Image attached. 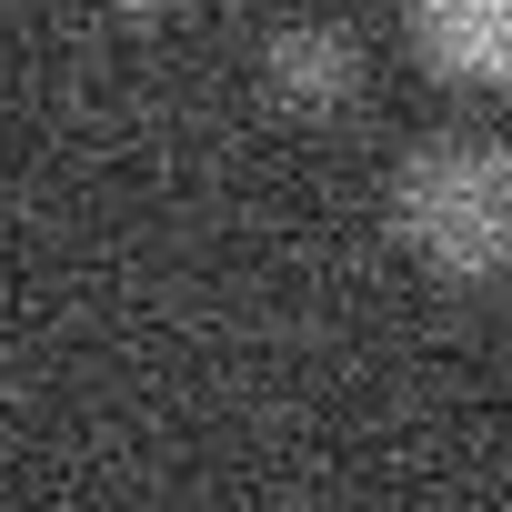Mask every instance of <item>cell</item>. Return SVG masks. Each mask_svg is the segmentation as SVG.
I'll return each instance as SVG.
<instances>
[{
    "mask_svg": "<svg viewBox=\"0 0 512 512\" xmlns=\"http://www.w3.org/2000/svg\"><path fill=\"white\" fill-rule=\"evenodd\" d=\"M412 51L462 91H512V0H412Z\"/></svg>",
    "mask_w": 512,
    "mask_h": 512,
    "instance_id": "7a4b0ae2",
    "label": "cell"
},
{
    "mask_svg": "<svg viewBox=\"0 0 512 512\" xmlns=\"http://www.w3.org/2000/svg\"><path fill=\"white\" fill-rule=\"evenodd\" d=\"M111 11H131V21H161V11H181V0H111Z\"/></svg>",
    "mask_w": 512,
    "mask_h": 512,
    "instance_id": "277c9868",
    "label": "cell"
},
{
    "mask_svg": "<svg viewBox=\"0 0 512 512\" xmlns=\"http://www.w3.org/2000/svg\"><path fill=\"white\" fill-rule=\"evenodd\" d=\"M352 81H362V51H352L332 21H292V31L272 41V91H282L292 111H342Z\"/></svg>",
    "mask_w": 512,
    "mask_h": 512,
    "instance_id": "3957f363",
    "label": "cell"
},
{
    "mask_svg": "<svg viewBox=\"0 0 512 512\" xmlns=\"http://www.w3.org/2000/svg\"><path fill=\"white\" fill-rule=\"evenodd\" d=\"M392 231L442 282H502L512 272V151L482 131L422 141L392 181Z\"/></svg>",
    "mask_w": 512,
    "mask_h": 512,
    "instance_id": "6da1fadb",
    "label": "cell"
}]
</instances>
